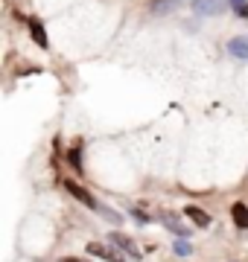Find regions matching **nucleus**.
Instances as JSON below:
<instances>
[{"instance_id":"f257e3e1","label":"nucleus","mask_w":248,"mask_h":262,"mask_svg":"<svg viewBox=\"0 0 248 262\" xmlns=\"http://www.w3.org/2000/svg\"><path fill=\"white\" fill-rule=\"evenodd\" d=\"M88 253H91V256H99V259H105V262H126L123 253L117 251V248H108V245H102V242H91L88 245Z\"/></svg>"},{"instance_id":"f03ea898","label":"nucleus","mask_w":248,"mask_h":262,"mask_svg":"<svg viewBox=\"0 0 248 262\" xmlns=\"http://www.w3.org/2000/svg\"><path fill=\"white\" fill-rule=\"evenodd\" d=\"M228 3L231 0H196L193 9L199 15H222V12H228Z\"/></svg>"},{"instance_id":"7ed1b4c3","label":"nucleus","mask_w":248,"mask_h":262,"mask_svg":"<svg viewBox=\"0 0 248 262\" xmlns=\"http://www.w3.org/2000/svg\"><path fill=\"white\" fill-rule=\"evenodd\" d=\"M108 239H111V245H114V248H123V251L129 253V256L140 259V248H137V245H134L132 239H129V236H123V233H111Z\"/></svg>"},{"instance_id":"20e7f679","label":"nucleus","mask_w":248,"mask_h":262,"mask_svg":"<svg viewBox=\"0 0 248 262\" xmlns=\"http://www.w3.org/2000/svg\"><path fill=\"white\" fill-rule=\"evenodd\" d=\"M67 192H70V195L76 198V201H82L85 207H91V210H99V204L94 201V195H88L85 189L79 187V184H73V181H67Z\"/></svg>"},{"instance_id":"39448f33","label":"nucleus","mask_w":248,"mask_h":262,"mask_svg":"<svg viewBox=\"0 0 248 262\" xmlns=\"http://www.w3.org/2000/svg\"><path fill=\"white\" fill-rule=\"evenodd\" d=\"M228 53L234 58H248V35H237L228 41Z\"/></svg>"},{"instance_id":"423d86ee","label":"nucleus","mask_w":248,"mask_h":262,"mask_svg":"<svg viewBox=\"0 0 248 262\" xmlns=\"http://www.w3.org/2000/svg\"><path fill=\"white\" fill-rule=\"evenodd\" d=\"M231 215H234V225H237L239 230H248V207L242 204V201H237V204L231 207Z\"/></svg>"},{"instance_id":"0eeeda50","label":"nucleus","mask_w":248,"mask_h":262,"mask_svg":"<svg viewBox=\"0 0 248 262\" xmlns=\"http://www.w3.org/2000/svg\"><path fill=\"white\" fill-rule=\"evenodd\" d=\"M163 225L170 227L175 236H181V239H190V233H187V225H181V222H178V215L167 213V215H163Z\"/></svg>"},{"instance_id":"6e6552de","label":"nucleus","mask_w":248,"mask_h":262,"mask_svg":"<svg viewBox=\"0 0 248 262\" xmlns=\"http://www.w3.org/2000/svg\"><path fill=\"white\" fill-rule=\"evenodd\" d=\"M184 215H187L196 227H210V215L204 213V210H199V207H187V213Z\"/></svg>"},{"instance_id":"1a4fd4ad","label":"nucleus","mask_w":248,"mask_h":262,"mask_svg":"<svg viewBox=\"0 0 248 262\" xmlns=\"http://www.w3.org/2000/svg\"><path fill=\"white\" fill-rule=\"evenodd\" d=\"M29 32H32V38H35V44H38V47H44V50L50 47L47 35H44V29H41V24L35 18H29Z\"/></svg>"},{"instance_id":"9d476101","label":"nucleus","mask_w":248,"mask_h":262,"mask_svg":"<svg viewBox=\"0 0 248 262\" xmlns=\"http://www.w3.org/2000/svg\"><path fill=\"white\" fill-rule=\"evenodd\" d=\"M178 3H181V0H155V3H152V12H155V15H161V12H172Z\"/></svg>"},{"instance_id":"9b49d317","label":"nucleus","mask_w":248,"mask_h":262,"mask_svg":"<svg viewBox=\"0 0 248 262\" xmlns=\"http://www.w3.org/2000/svg\"><path fill=\"white\" fill-rule=\"evenodd\" d=\"M172 248H175V253H178V256H190V253H193V245L184 242V239H175V245H172Z\"/></svg>"},{"instance_id":"f8f14e48","label":"nucleus","mask_w":248,"mask_h":262,"mask_svg":"<svg viewBox=\"0 0 248 262\" xmlns=\"http://www.w3.org/2000/svg\"><path fill=\"white\" fill-rule=\"evenodd\" d=\"M67 160L73 163V169H76V172H82V163H79V149H76V146H73V149L67 151Z\"/></svg>"},{"instance_id":"ddd939ff","label":"nucleus","mask_w":248,"mask_h":262,"mask_svg":"<svg viewBox=\"0 0 248 262\" xmlns=\"http://www.w3.org/2000/svg\"><path fill=\"white\" fill-rule=\"evenodd\" d=\"M99 210H102V213H105V219H108V222H117V225L123 222V215H117L114 210H108V207H99Z\"/></svg>"},{"instance_id":"4468645a","label":"nucleus","mask_w":248,"mask_h":262,"mask_svg":"<svg viewBox=\"0 0 248 262\" xmlns=\"http://www.w3.org/2000/svg\"><path fill=\"white\" fill-rule=\"evenodd\" d=\"M231 6H234V9H237L239 15H242V9H245L248 3H245V0H231Z\"/></svg>"},{"instance_id":"2eb2a0df","label":"nucleus","mask_w":248,"mask_h":262,"mask_svg":"<svg viewBox=\"0 0 248 262\" xmlns=\"http://www.w3.org/2000/svg\"><path fill=\"white\" fill-rule=\"evenodd\" d=\"M134 215V222H137V225H146V222H149V215H143V213H132Z\"/></svg>"},{"instance_id":"dca6fc26","label":"nucleus","mask_w":248,"mask_h":262,"mask_svg":"<svg viewBox=\"0 0 248 262\" xmlns=\"http://www.w3.org/2000/svg\"><path fill=\"white\" fill-rule=\"evenodd\" d=\"M61 262H82V259H76V256H67V259H61Z\"/></svg>"},{"instance_id":"f3484780","label":"nucleus","mask_w":248,"mask_h":262,"mask_svg":"<svg viewBox=\"0 0 248 262\" xmlns=\"http://www.w3.org/2000/svg\"><path fill=\"white\" fill-rule=\"evenodd\" d=\"M242 18H248V6H245V9H242Z\"/></svg>"}]
</instances>
